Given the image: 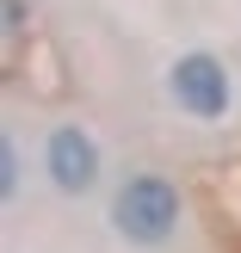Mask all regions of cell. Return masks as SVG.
<instances>
[{
	"label": "cell",
	"instance_id": "6da1fadb",
	"mask_svg": "<svg viewBox=\"0 0 241 253\" xmlns=\"http://www.w3.org/2000/svg\"><path fill=\"white\" fill-rule=\"evenodd\" d=\"M180 185L161 179V173H130V179L111 192V229L124 235V241L136 247H161L173 241V229H180Z\"/></svg>",
	"mask_w": 241,
	"mask_h": 253
},
{
	"label": "cell",
	"instance_id": "7a4b0ae2",
	"mask_svg": "<svg viewBox=\"0 0 241 253\" xmlns=\"http://www.w3.org/2000/svg\"><path fill=\"white\" fill-rule=\"evenodd\" d=\"M167 81H173V105H180L186 118H204V124H217L223 111H229V99H235L229 68H223L210 49H186Z\"/></svg>",
	"mask_w": 241,
	"mask_h": 253
},
{
	"label": "cell",
	"instance_id": "3957f363",
	"mask_svg": "<svg viewBox=\"0 0 241 253\" xmlns=\"http://www.w3.org/2000/svg\"><path fill=\"white\" fill-rule=\"evenodd\" d=\"M44 173L56 179V192L87 198L99 185V142L81 130V124H56L44 136Z\"/></svg>",
	"mask_w": 241,
	"mask_h": 253
},
{
	"label": "cell",
	"instance_id": "277c9868",
	"mask_svg": "<svg viewBox=\"0 0 241 253\" xmlns=\"http://www.w3.org/2000/svg\"><path fill=\"white\" fill-rule=\"evenodd\" d=\"M0 198H19V148L0 142Z\"/></svg>",
	"mask_w": 241,
	"mask_h": 253
},
{
	"label": "cell",
	"instance_id": "5b68a950",
	"mask_svg": "<svg viewBox=\"0 0 241 253\" xmlns=\"http://www.w3.org/2000/svg\"><path fill=\"white\" fill-rule=\"evenodd\" d=\"M25 25V0H6V31H19Z\"/></svg>",
	"mask_w": 241,
	"mask_h": 253
}]
</instances>
